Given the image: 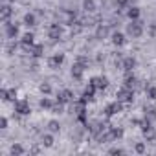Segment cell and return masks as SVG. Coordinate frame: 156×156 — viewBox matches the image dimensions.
Listing matches in <instances>:
<instances>
[{
  "instance_id": "12",
  "label": "cell",
  "mask_w": 156,
  "mask_h": 156,
  "mask_svg": "<svg viewBox=\"0 0 156 156\" xmlns=\"http://www.w3.org/2000/svg\"><path fill=\"white\" fill-rule=\"evenodd\" d=\"M123 107H125V105H123L121 101H118V99H116L114 103H110V105H107V107H105V116H107V118H112L114 114L121 112V108H123Z\"/></svg>"
},
{
  "instance_id": "25",
  "label": "cell",
  "mask_w": 156,
  "mask_h": 156,
  "mask_svg": "<svg viewBox=\"0 0 156 156\" xmlns=\"http://www.w3.org/2000/svg\"><path fill=\"white\" fill-rule=\"evenodd\" d=\"M96 9H98L96 0H83V11H87V13H94Z\"/></svg>"
},
{
  "instance_id": "20",
  "label": "cell",
  "mask_w": 156,
  "mask_h": 156,
  "mask_svg": "<svg viewBox=\"0 0 156 156\" xmlns=\"http://www.w3.org/2000/svg\"><path fill=\"white\" fill-rule=\"evenodd\" d=\"M136 75L132 73V72H125V77H123V87H127V88H134L136 87Z\"/></svg>"
},
{
  "instance_id": "10",
  "label": "cell",
  "mask_w": 156,
  "mask_h": 156,
  "mask_svg": "<svg viewBox=\"0 0 156 156\" xmlns=\"http://www.w3.org/2000/svg\"><path fill=\"white\" fill-rule=\"evenodd\" d=\"M4 28H6V37L9 41H15L19 37V24H15V22H4Z\"/></svg>"
},
{
  "instance_id": "23",
  "label": "cell",
  "mask_w": 156,
  "mask_h": 156,
  "mask_svg": "<svg viewBox=\"0 0 156 156\" xmlns=\"http://www.w3.org/2000/svg\"><path fill=\"white\" fill-rule=\"evenodd\" d=\"M24 152H26V149H24L22 143H13V145L9 147V154H11V156H22Z\"/></svg>"
},
{
  "instance_id": "33",
  "label": "cell",
  "mask_w": 156,
  "mask_h": 156,
  "mask_svg": "<svg viewBox=\"0 0 156 156\" xmlns=\"http://www.w3.org/2000/svg\"><path fill=\"white\" fill-rule=\"evenodd\" d=\"M62 110H64V103H61V101H57L53 105V108H51V112H55V114H61Z\"/></svg>"
},
{
  "instance_id": "21",
  "label": "cell",
  "mask_w": 156,
  "mask_h": 156,
  "mask_svg": "<svg viewBox=\"0 0 156 156\" xmlns=\"http://www.w3.org/2000/svg\"><path fill=\"white\" fill-rule=\"evenodd\" d=\"M22 22H24L28 28H33V26H37V15L31 13V11H28V13L22 17Z\"/></svg>"
},
{
  "instance_id": "14",
  "label": "cell",
  "mask_w": 156,
  "mask_h": 156,
  "mask_svg": "<svg viewBox=\"0 0 156 156\" xmlns=\"http://www.w3.org/2000/svg\"><path fill=\"white\" fill-rule=\"evenodd\" d=\"M0 96H2V101L15 103V101H17V88H2Z\"/></svg>"
},
{
  "instance_id": "31",
  "label": "cell",
  "mask_w": 156,
  "mask_h": 156,
  "mask_svg": "<svg viewBox=\"0 0 156 156\" xmlns=\"http://www.w3.org/2000/svg\"><path fill=\"white\" fill-rule=\"evenodd\" d=\"M145 92H147V98L151 101H156V87H147Z\"/></svg>"
},
{
  "instance_id": "18",
  "label": "cell",
  "mask_w": 156,
  "mask_h": 156,
  "mask_svg": "<svg viewBox=\"0 0 156 156\" xmlns=\"http://www.w3.org/2000/svg\"><path fill=\"white\" fill-rule=\"evenodd\" d=\"M108 35H110V28L107 24H98V28H96V39L98 41H103Z\"/></svg>"
},
{
  "instance_id": "24",
  "label": "cell",
  "mask_w": 156,
  "mask_h": 156,
  "mask_svg": "<svg viewBox=\"0 0 156 156\" xmlns=\"http://www.w3.org/2000/svg\"><path fill=\"white\" fill-rule=\"evenodd\" d=\"M42 53H44V46H42V44H33V46H31V50H30V55H31V57H35V59L42 57Z\"/></svg>"
},
{
  "instance_id": "2",
  "label": "cell",
  "mask_w": 156,
  "mask_h": 156,
  "mask_svg": "<svg viewBox=\"0 0 156 156\" xmlns=\"http://www.w3.org/2000/svg\"><path fill=\"white\" fill-rule=\"evenodd\" d=\"M116 98H118V101H121L123 105H130V103L134 101V92H132V88H127V87H121V88L118 90V94H116Z\"/></svg>"
},
{
  "instance_id": "3",
  "label": "cell",
  "mask_w": 156,
  "mask_h": 156,
  "mask_svg": "<svg viewBox=\"0 0 156 156\" xmlns=\"http://www.w3.org/2000/svg\"><path fill=\"white\" fill-rule=\"evenodd\" d=\"M13 108H15V112L19 116H30L31 114V107H30L28 99H17L13 103Z\"/></svg>"
},
{
  "instance_id": "22",
  "label": "cell",
  "mask_w": 156,
  "mask_h": 156,
  "mask_svg": "<svg viewBox=\"0 0 156 156\" xmlns=\"http://www.w3.org/2000/svg\"><path fill=\"white\" fill-rule=\"evenodd\" d=\"M96 92H98V88H96V85H92V83H88V87L85 88V92H83V98H87L88 101H92L94 98H96Z\"/></svg>"
},
{
  "instance_id": "32",
  "label": "cell",
  "mask_w": 156,
  "mask_h": 156,
  "mask_svg": "<svg viewBox=\"0 0 156 156\" xmlns=\"http://www.w3.org/2000/svg\"><path fill=\"white\" fill-rule=\"evenodd\" d=\"M110 130H112V136H114V140H116V141L123 138V129H116V127H110Z\"/></svg>"
},
{
  "instance_id": "16",
  "label": "cell",
  "mask_w": 156,
  "mask_h": 156,
  "mask_svg": "<svg viewBox=\"0 0 156 156\" xmlns=\"http://www.w3.org/2000/svg\"><path fill=\"white\" fill-rule=\"evenodd\" d=\"M136 57H132V55H127V57H123V61H121V68L125 70V72H132L134 68H136Z\"/></svg>"
},
{
  "instance_id": "11",
  "label": "cell",
  "mask_w": 156,
  "mask_h": 156,
  "mask_svg": "<svg viewBox=\"0 0 156 156\" xmlns=\"http://www.w3.org/2000/svg\"><path fill=\"white\" fill-rule=\"evenodd\" d=\"M110 41L116 48H123L127 44V35L121 31H114V33H110Z\"/></svg>"
},
{
  "instance_id": "35",
  "label": "cell",
  "mask_w": 156,
  "mask_h": 156,
  "mask_svg": "<svg viewBox=\"0 0 156 156\" xmlns=\"http://www.w3.org/2000/svg\"><path fill=\"white\" fill-rule=\"evenodd\" d=\"M108 154H125V151L119 147H112V149H108Z\"/></svg>"
},
{
  "instance_id": "9",
  "label": "cell",
  "mask_w": 156,
  "mask_h": 156,
  "mask_svg": "<svg viewBox=\"0 0 156 156\" xmlns=\"http://www.w3.org/2000/svg\"><path fill=\"white\" fill-rule=\"evenodd\" d=\"M57 101L68 105V103H73L75 101V96H73V92L70 88H62L61 92H57Z\"/></svg>"
},
{
  "instance_id": "30",
  "label": "cell",
  "mask_w": 156,
  "mask_h": 156,
  "mask_svg": "<svg viewBox=\"0 0 156 156\" xmlns=\"http://www.w3.org/2000/svg\"><path fill=\"white\" fill-rule=\"evenodd\" d=\"M116 6H118V9H125L127 11V8L132 6V0H116Z\"/></svg>"
},
{
  "instance_id": "27",
  "label": "cell",
  "mask_w": 156,
  "mask_h": 156,
  "mask_svg": "<svg viewBox=\"0 0 156 156\" xmlns=\"http://www.w3.org/2000/svg\"><path fill=\"white\" fill-rule=\"evenodd\" d=\"M39 105H41V108H46V110H51L55 103H53V101H51V99H50L48 96H44V98H42V99L39 101Z\"/></svg>"
},
{
  "instance_id": "36",
  "label": "cell",
  "mask_w": 156,
  "mask_h": 156,
  "mask_svg": "<svg viewBox=\"0 0 156 156\" xmlns=\"http://www.w3.org/2000/svg\"><path fill=\"white\" fill-rule=\"evenodd\" d=\"M8 125H9V121H8V118L6 116H2V119H0V129H8Z\"/></svg>"
},
{
  "instance_id": "15",
  "label": "cell",
  "mask_w": 156,
  "mask_h": 156,
  "mask_svg": "<svg viewBox=\"0 0 156 156\" xmlns=\"http://www.w3.org/2000/svg\"><path fill=\"white\" fill-rule=\"evenodd\" d=\"M125 15H127V19L129 20H140V17H141V9L138 8V6H129L127 8V11H125Z\"/></svg>"
},
{
  "instance_id": "13",
  "label": "cell",
  "mask_w": 156,
  "mask_h": 156,
  "mask_svg": "<svg viewBox=\"0 0 156 156\" xmlns=\"http://www.w3.org/2000/svg\"><path fill=\"white\" fill-rule=\"evenodd\" d=\"M90 83L96 85L98 90H105L108 87V77L107 75H96V77H92V79H90Z\"/></svg>"
},
{
  "instance_id": "37",
  "label": "cell",
  "mask_w": 156,
  "mask_h": 156,
  "mask_svg": "<svg viewBox=\"0 0 156 156\" xmlns=\"http://www.w3.org/2000/svg\"><path fill=\"white\" fill-rule=\"evenodd\" d=\"M15 50V44H9V46H6V53L8 55H11V51Z\"/></svg>"
},
{
  "instance_id": "38",
  "label": "cell",
  "mask_w": 156,
  "mask_h": 156,
  "mask_svg": "<svg viewBox=\"0 0 156 156\" xmlns=\"http://www.w3.org/2000/svg\"><path fill=\"white\" fill-rule=\"evenodd\" d=\"M8 2H9V4H13V2H17V0H8Z\"/></svg>"
},
{
  "instance_id": "17",
  "label": "cell",
  "mask_w": 156,
  "mask_h": 156,
  "mask_svg": "<svg viewBox=\"0 0 156 156\" xmlns=\"http://www.w3.org/2000/svg\"><path fill=\"white\" fill-rule=\"evenodd\" d=\"M11 15H13V8H11V4H9V2H8V4H4L2 8H0V19H2V22H9Z\"/></svg>"
},
{
  "instance_id": "7",
  "label": "cell",
  "mask_w": 156,
  "mask_h": 156,
  "mask_svg": "<svg viewBox=\"0 0 156 156\" xmlns=\"http://www.w3.org/2000/svg\"><path fill=\"white\" fill-rule=\"evenodd\" d=\"M62 33H64V30H62L61 24H57V22L50 24V28H48V39H51V41H59V39L62 37Z\"/></svg>"
},
{
  "instance_id": "34",
  "label": "cell",
  "mask_w": 156,
  "mask_h": 156,
  "mask_svg": "<svg viewBox=\"0 0 156 156\" xmlns=\"http://www.w3.org/2000/svg\"><path fill=\"white\" fill-rule=\"evenodd\" d=\"M145 112H147V114H145L147 119H156V108H147Z\"/></svg>"
},
{
  "instance_id": "19",
  "label": "cell",
  "mask_w": 156,
  "mask_h": 156,
  "mask_svg": "<svg viewBox=\"0 0 156 156\" xmlns=\"http://www.w3.org/2000/svg\"><path fill=\"white\" fill-rule=\"evenodd\" d=\"M53 143H55V138H53V132H46V134H42L41 136V145L42 147H46V149H50V147H53Z\"/></svg>"
},
{
  "instance_id": "28",
  "label": "cell",
  "mask_w": 156,
  "mask_h": 156,
  "mask_svg": "<svg viewBox=\"0 0 156 156\" xmlns=\"http://www.w3.org/2000/svg\"><path fill=\"white\" fill-rule=\"evenodd\" d=\"M39 90H41L44 96H51V92H53V90H51V85H50V83H46V81L39 85Z\"/></svg>"
},
{
  "instance_id": "1",
  "label": "cell",
  "mask_w": 156,
  "mask_h": 156,
  "mask_svg": "<svg viewBox=\"0 0 156 156\" xmlns=\"http://www.w3.org/2000/svg\"><path fill=\"white\" fill-rule=\"evenodd\" d=\"M127 35L130 39H140L143 35V22L141 20H130L127 24Z\"/></svg>"
},
{
  "instance_id": "5",
  "label": "cell",
  "mask_w": 156,
  "mask_h": 156,
  "mask_svg": "<svg viewBox=\"0 0 156 156\" xmlns=\"http://www.w3.org/2000/svg\"><path fill=\"white\" fill-rule=\"evenodd\" d=\"M64 59H66V55L64 53H53V55H50L48 57V68H51V70H59L61 66H62V62H64Z\"/></svg>"
},
{
  "instance_id": "26",
  "label": "cell",
  "mask_w": 156,
  "mask_h": 156,
  "mask_svg": "<svg viewBox=\"0 0 156 156\" xmlns=\"http://www.w3.org/2000/svg\"><path fill=\"white\" fill-rule=\"evenodd\" d=\"M46 127H48V130L53 132V134L61 132V123H59V119H50V121L46 123Z\"/></svg>"
},
{
  "instance_id": "8",
  "label": "cell",
  "mask_w": 156,
  "mask_h": 156,
  "mask_svg": "<svg viewBox=\"0 0 156 156\" xmlns=\"http://www.w3.org/2000/svg\"><path fill=\"white\" fill-rule=\"evenodd\" d=\"M35 44V35L31 33V31H28V33H24L22 37H20V46H22V50L24 51H28L30 53V50H31V46Z\"/></svg>"
},
{
  "instance_id": "29",
  "label": "cell",
  "mask_w": 156,
  "mask_h": 156,
  "mask_svg": "<svg viewBox=\"0 0 156 156\" xmlns=\"http://www.w3.org/2000/svg\"><path fill=\"white\" fill-rule=\"evenodd\" d=\"M145 151H147L145 141H136V145H134V152H136V154H143Z\"/></svg>"
},
{
  "instance_id": "4",
  "label": "cell",
  "mask_w": 156,
  "mask_h": 156,
  "mask_svg": "<svg viewBox=\"0 0 156 156\" xmlns=\"http://www.w3.org/2000/svg\"><path fill=\"white\" fill-rule=\"evenodd\" d=\"M141 134H143V138H145L147 141H154V140H156V130H154V127L151 125V119H147V118H145V121H143V125H141Z\"/></svg>"
},
{
  "instance_id": "6",
  "label": "cell",
  "mask_w": 156,
  "mask_h": 156,
  "mask_svg": "<svg viewBox=\"0 0 156 156\" xmlns=\"http://www.w3.org/2000/svg\"><path fill=\"white\" fill-rule=\"evenodd\" d=\"M85 70H87V66L85 64H81L79 61H75L73 64H72V70H70V75L73 77L75 81H81L83 79V75H85Z\"/></svg>"
}]
</instances>
